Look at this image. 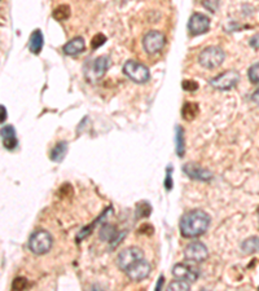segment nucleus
<instances>
[{
    "label": "nucleus",
    "mask_w": 259,
    "mask_h": 291,
    "mask_svg": "<svg viewBox=\"0 0 259 291\" xmlns=\"http://www.w3.org/2000/svg\"><path fill=\"white\" fill-rule=\"evenodd\" d=\"M211 218L202 210H193L184 214L180 220V233L184 238H196L202 236L209 228Z\"/></svg>",
    "instance_id": "obj_1"
},
{
    "label": "nucleus",
    "mask_w": 259,
    "mask_h": 291,
    "mask_svg": "<svg viewBox=\"0 0 259 291\" xmlns=\"http://www.w3.org/2000/svg\"><path fill=\"white\" fill-rule=\"evenodd\" d=\"M53 238L50 232L38 229L32 233L29 238V248L35 255H44L52 248Z\"/></svg>",
    "instance_id": "obj_2"
},
{
    "label": "nucleus",
    "mask_w": 259,
    "mask_h": 291,
    "mask_svg": "<svg viewBox=\"0 0 259 291\" xmlns=\"http://www.w3.org/2000/svg\"><path fill=\"white\" fill-rule=\"evenodd\" d=\"M226 58L225 51L221 50L220 47H207L200 53L198 56V62L200 65L206 69H216V67L220 66L223 64Z\"/></svg>",
    "instance_id": "obj_3"
},
{
    "label": "nucleus",
    "mask_w": 259,
    "mask_h": 291,
    "mask_svg": "<svg viewBox=\"0 0 259 291\" xmlns=\"http://www.w3.org/2000/svg\"><path fill=\"white\" fill-rule=\"evenodd\" d=\"M123 73L126 74V76L131 79L135 83H139V85H143L146 83L151 78V73H149V69L145 65L140 64V62L134 61V60H130L125 64L123 66Z\"/></svg>",
    "instance_id": "obj_4"
},
{
    "label": "nucleus",
    "mask_w": 259,
    "mask_h": 291,
    "mask_svg": "<svg viewBox=\"0 0 259 291\" xmlns=\"http://www.w3.org/2000/svg\"><path fill=\"white\" fill-rule=\"evenodd\" d=\"M141 259H144L143 251L140 250L139 247H128L121 251L118 258H117V264H118L120 269L126 272L128 268L132 267L135 263L140 262Z\"/></svg>",
    "instance_id": "obj_5"
},
{
    "label": "nucleus",
    "mask_w": 259,
    "mask_h": 291,
    "mask_svg": "<svg viewBox=\"0 0 259 291\" xmlns=\"http://www.w3.org/2000/svg\"><path fill=\"white\" fill-rule=\"evenodd\" d=\"M172 276L178 279H183L187 282H195L200 277V269L190 263H178L172 268Z\"/></svg>",
    "instance_id": "obj_6"
},
{
    "label": "nucleus",
    "mask_w": 259,
    "mask_h": 291,
    "mask_svg": "<svg viewBox=\"0 0 259 291\" xmlns=\"http://www.w3.org/2000/svg\"><path fill=\"white\" fill-rule=\"evenodd\" d=\"M209 251L206 244L200 241H195L190 243L184 250V258L190 263H202L207 259Z\"/></svg>",
    "instance_id": "obj_7"
},
{
    "label": "nucleus",
    "mask_w": 259,
    "mask_h": 291,
    "mask_svg": "<svg viewBox=\"0 0 259 291\" xmlns=\"http://www.w3.org/2000/svg\"><path fill=\"white\" fill-rule=\"evenodd\" d=\"M239 80H240L239 73H237V71H233V70H230V71L219 74L218 76L211 79V80H210V85L213 86L214 88H216V90L227 91L235 87V86L239 83Z\"/></svg>",
    "instance_id": "obj_8"
},
{
    "label": "nucleus",
    "mask_w": 259,
    "mask_h": 291,
    "mask_svg": "<svg viewBox=\"0 0 259 291\" xmlns=\"http://www.w3.org/2000/svg\"><path fill=\"white\" fill-rule=\"evenodd\" d=\"M165 43H166L165 35L161 31H157V30L149 31L143 39L144 50H145L149 55H155V53L160 52L163 47H165Z\"/></svg>",
    "instance_id": "obj_9"
},
{
    "label": "nucleus",
    "mask_w": 259,
    "mask_h": 291,
    "mask_svg": "<svg viewBox=\"0 0 259 291\" xmlns=\"http://www.w3.org/2000/svg\"><path fill=\"white\" fill-rule=\"evenodd\" d=\"M210 29V20L207 16L202 15V13H193L190 18V22H188V30H190V34L193 36H197V35L205 34V32L209 31Z\"/></svg>",
    "instance_id": "obj_10"
},
{
    "label": "nucleus",
    "mask_w": 259,
    "mask_h": 291,
    "mask_svg": "<svg viewBox=\"0 0 259 291\" xmlns=\"http://www.w3.org/2000/svg\"><path fill=\"white\" fill-rule=\"evenodd\" d=\"M183 171L188 178L193 179V180L210 181L213 179V174L197 163H187V164H184Z\"/></svg>",
    "instance_id": "obj_11"
},
{
    "label": "nucleus",
    "mask_w": 259,
    "mask_h": 291,
    "mask_svg": "<svg viewBox=\"0 0 259 291\" xmlns=\"http://www.w3.org/2000/svg\"><path fill=\"white\" fill-rule=\"evenodd\" d=\"M152 271V267L146 260L141 259L140 262L135 263L132 267H130L126 271V274L128 276V278L132 279V281H141V279L146 278L149 276Z\"/></svg>",
    "instance_id": "obj_12"
},
{
    "label": "nucleus",
    "mask_w": 259,
    "mask_h": 291,
    "mask_svg": "<svg viewBox=\"0 0 259 291\" xmlns=\"http://www.w3.org/2000/svg\"><path fill=\"white\" fill-rule=\"evenodd\" d=\"M0 137H2V141H3V145L6 149L13 150V149L17 148L18 140L16 136L15 127L12 124H6L0 130Z\"/></svg>",
    "instance_id": "obj_13"
},
{
    "label": "nucleus",
    "mask_w": 259,
    "mask_h": 291,
    "mask_svg": "<svg viewBox=\"0 0 259 291\" xmlns=\"http://www.w3.org/2000/svg\"><path fill=\"white\" fill-rule=\"evenodd\" d=\"M86 43L85 39L81 38V36H77V38L71 39L70 41H67L64 46V53L67 56H77L79 53H82L85 51Z\"/></svg>",
    "instance_id": "obj_14"
},
{
    "label": "nucleus",
    "mask_w": 259,
    "mask_h": 291,
    "mask_svg": "<svg viewBox=\"0 0 259 291\" xmlns=\"http://www.w3.org/2000/svg\"><path fill=\"white\" fill-rule=\"evenodd\" d=\"M109 58L106 56H100L99 58H96L92 64V70H91V73L93 74L95 76V80L96 79L102 78L106 73V70L109 69Z\"/></svg>",
    "instance_id": "obj_15"
},
{
    "label": "nucleus",
    "mask_w": 259,
    "mask_h": 291,
    "mask_svg": "<svg viewBox=\"0 0 259 291\" xmlns=\"http://www.w3.org/2000/svg\"><path fill=\"white\" fill-rule=\"evenodd\" d=\"M44 44V39H43V34H42L41 30H35L34 32L30 36L29 40V50L30 52L34 53V55H39L43 48Z\"/></svg>",
    "instance_id": "obj_16"
},
{
    "label": "nucleus",
    "mask_w": 259,
    "mask_h": 291,
    "mask_svg": "<svg viewBox=\"0 0 259 291\" xmlns=\"http://www.w3.org/2000/svg\"><path fill=\"white\" fill-rule=\"evenodd\" d=\"M241 250L246 255L259 253V237H250V238L245 239L241 244Z\"/></svg>",
    "instance_id": "obj_17"
},
{
    "label": "nucleus",
    "mask_w": 259,
    "mask_h": 291,
    "mask_svg": "<svg viewBox=\"0 0 259 291\" xmlns=\"http://www.w3.org/2000/svg\"><path fill=\"white\" fill-rule=\"evenodd\" d=\"M200 108H198V104L196 102H186L183 105V109H181V115L186 120H193L197 116Z\"/></svg>",
    "instance_id": "obj_18"
},
{
    "label": "nucleus",
    "mask_w": 259,
    "mask_h": 291,
    "mask_svg": "<svg viewBox=\"0 0 259 291\" xmlns=\"http://www.w3.org/2000/svg\"><path fill=\"white\" fill-rule=\"evenodd\" d=\"M100 237H101L102 241H109L113 242V246H116L118 243L117 241V230L113 225H102L101 229H100Z\"/></svg>",
    "instance_id": "obj_19"
},
{
    "label": "nucleus",
    "mask_w": 259,
    "mask_h": 291,
    "mask_svg": "<svg viewBox=\"0 0 259 291\" xmlns=\"http://www.w3.org/2000/svg\"><path fill=\"white\" fill-rule=\"evenodd\" d=\"M67 151V144L65 143V141H61V143L56 144L55 148L51 150V159L53 160V162H61L62 159L65 158V154H66Z\"/></svg>",
    "instance_id": "obj_20"
},
{
    "label": "nucleus",
    "mask_w": 259,
    "mask_h": 291,
    "mask_svg": "<svg viewBox=\"0 0 259 291\" xmlns=\"http://www.w3.org/2000/svg\"><path fill=\"white\" fill-rule=\"evenodd\" d=\"M110 213H112V209L105 210L104 213H102V215L100 216V219H99V220H96V221H95V223H93L92 225H90V227H86V228H83V229L81 230V233H79V236H78V241H82V239L85 238V237L87 236V234H90V233L92 232V230H93V227H95V225H97V224H100V223H101V221H104L105 219H106V216H108V214H110Z\"/></svg>",
    "instance_id": "obj_21"
},
{
    "label": "nucleus",
    "mask_w": 259,
    "mask_h": 291,
    "mask_svg": "<svg viewBox=\"0 0 259 291\" xmlns=\"http://www.w3.org/2000/svg\"><path fill=\"white\" fill-rule=\"evenodd\" d=\"M176 153H178L179 157H183L184 151H186V145H184V130L181 127H176Z\"/></svg>",
    "instance_id": "obj_22"
},
{
    "label": "nucleus",
    "mask_w": 259,
    "mask_h": 291,
    "mask_svg": "<svg viewBox=\"0 0 259 291\" xmlns=\"http://www.w3.org/2000/svg\"><path fill=\"white\" fill-rule=\"evenodd\" d=\"M53 18L57 21H65L67 20V18L70 17V8L69 6H65V4H62V6H58L57 8L53 11Z\"/></svg>",
    "instance_id": "obj_23"
},
{
    "label": "nucleus",
    "mask_w": 259,
    "mask_h": 291,
    "mask_svg": "<svg viewBox=\"0 0 259 291\" xmlns=\"http://www.w3.org/2000/svg\"><path fill=\"white\" fill-rule=\"evenodd\" d=\"M152 213V206L148 202H141L136 209V218H148Z\"/></svg>",
    "instance_id": "obj_24"
},
{
    "label": "nucleus",
    "mask_w": 259,
    "mask_h": 291,
    "mask_svg": "<svg viewBox=\"0 0 259 291\" xmlns=\"http://www.w3.org/2000/svg\"><path fill=\"white\" fill-rule=\"evenodd\" d=\"M170 290H190L191 288V283L187 282V281H183V279H175L169 285Z\"/></svg>",
    "instance_id": "obj_25"
},
{
    "label": "nucleus",
    "mask_w": 259,
    "mask_h": 291,
    "mask_svg": "<svg viewBox=\"0 0 259 291\" xmlns=\"http://www.w3.org/2000/svg\"><path fill=\"white\" fill-rule=\"evenodd\" d=\"M248 75L251 83L259 85V62H256L253 66H250V69H249L248 71Z\"/></svg>",
    "instance_id": "obj_26"
},
{
    "label": "nucleus",
    "mask_w": 259,
    "mask_h": 291,
    "mask_svg": "<svg viewBox=\"0 0 259 291\" xmlns=\"http://www.w3.org/2000/svg\"><path fill=\"white\" fill-rule=\"evenodd\" d=\"M27 286H29V282H27V279L23 278V277H17V278H15L13 283H12V288H13V290H25Z\"/></svg>",
    "instance_id": "obj_27"
},
{
    "label": "nucleus",
    "mask_w": 259,
    "mask_h": 291,
    "mask_svg": "<svg viewBox=\"0 0 259 291\" xmlns=\"http://www.w3.org/2000/svg\"><path fill=\"white\" fill-rule=\"evenodd\" d=\"M105 41H106V36H105L104 34H96L92 38V40H91V46H92L93 50H97Z\"/></svg>",
    "instance_id": "obj_28"
},
{
    "label": "nucleus",
    "mask_w": 259,
    "mask_h": 291,
    "mask_svg": "<svg viewBox=\"0 0 259 291\" xmlns=\"http://www.w3.org/2000/svg\"><path fill=\"white\" fill-rule=\"evenodd\" d=\"M181 87L184 91H188V92H193V91L198 90V85L195 80H184L181 83Z\"/></svg>",
    "instance_id": "obj_29"
},
{
    "label": "nucleus",
    "mask_w": 259,
    "mask_h": 291,
    "mask_svg": "<svg viewBox=\"0 0 259 291\" xmlns=\"http://www.w3.org/2000/svg\"><path fill=\"white\" fill-rule=\"evenodd\" d=\"M172 167H167L166 170V179H165V188L166 190H171L172 189Z\"/></svg>",
    "instance_id": "obj_30"
},
{
    "label": "nucleus",
    "mask_w": 259,
    "mask_h": 291,
    "mask_svg": "<svg viewBox=\"0 0 259 291\" xmlns=\"http://www.w3.org/2000/svg\"><path fill=\"white\" fill-rule=\"evenodd\" d=\"M7 118H8V111H7L6 106L0 105V124H3L7 120Z\"/></svg>",
    "instance_id": "obj_31"
},
{
    "label": "nucleus",
    "mask_w": 259,
    "mask_h": 291,
    "mask_svg": "<svg viewBox=\"0 0 259 291\" xmlns=\"http://www.w3.org/2000/svg\"><path fill=\"white\" fill-rule=\"evenodd\" d=\"M250 46L253 47L254 50H259V34H255L250 39Z\"/></svg>",
    "instance_id": "obj_32"
},
{
    "label": "nucleus",
    "mask_w": 259,
    "mask_h": 291,
    "mask_svg": "<svg viewBox=\"0 0 259 291\" xmlns=\"http://www.w3.org/2000/svg\"><path fill=\"white\" fill-rule=\"evenodd\" d=\"M152 225H148V224H145V225H143V227L140 228V230L139 232L140 233H145L146 232V234H148V236H151L152 233H153V229H152Z\"/></svg>",
    "instance_id": "obj_33"
},
{
    "label": "nucleus",
    "mask_w": 259,
    "mask_h": 291,
    "mask_svg": "<svg viewBox=\"0 0 259 291\" xmlns=\"http://www.w3.org/2000/svg\"><path fill=\"white\" fill-rule=\"evenodd\" d=\"M162 285H163V276H161L160 278H158V283L157 286H156V290H160V288L162 287Z\"/></svg>",
    "instance_id": "obj_34"
},
{
    "label": "nucleus",
    "mask_w": 259,
    "mask_h": 291,
    "mask_svg": "<svg viewBox=\"0 0 259 291\" xmlns=\"http://www.w3.org/2000/svg\"><path fill=\"white\" fill-rule=\"evenodd\" d=\"M251 99H253L254 101H255L256 104L259 105V90H258V91H255V92H254V95H253V97H251Z\"/></svg>",
    "instance_id": "obj_35"
},
{
    "label": "nucleus",
    "mask_w": 259,
    "mask_h": 291,
    "mask_svg": "<svg viewBox=\"0 0 259 291\" xmlns=\"http://www.w3.org/2000/svg\"><path fill=\"white\" fill-rule=\"evenodd\" d=\"M258 215H259V210H258Z\"/></svg>",
    "instance_id": "obj_36"
}]
</instances>
